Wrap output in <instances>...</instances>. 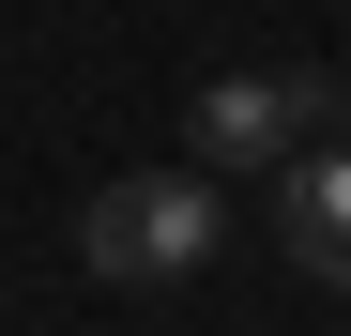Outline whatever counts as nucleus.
<instances>
[{
	"label": "nucleus",
	"mask_w": 351,
	"mask_h": 336,
	"mask_svg": "<svg viewBox=\"0 0 351 336\" xmlns=\"http://www.w3.org/2000/svg\"><path fill=\"white\" fill-rule=\"evenodd\" d=\"M229 245V199H214V168H123L92 214H77V260L107 275V291H184V275Z\"/></svg>",
	"instance_id": "obj_1"
},
{
	"label": "nucleus",
	"mask_w": 351,
	"mask_h": 336,
	"mask_svg": "<svg viewBox=\"0 0 351 336\" xmlns=\"http://www.w3.org/2000/svg\"><path fill=\"white\" fill-rule=\"evenodd\" d=\"M321 138H351V92L336 77H214L184 107V153L199 168H290V153H321Z\"/></svg>",
	"instance_id": "obj_2"
},
{
	"label": "nucleus",
	"mask_w": 351,
	"mask_h": 336,
	"mask_svg": "<svg viewBox=\"0 0 351 336\" xmlns=\"http://www.w3.org/2000/svg\"><path fill=\"white\" fill-rule=\"evenodd\" d=\"M275 245H290V275L351 291V138H321V153L275 168Z\"/></svg>",
	"instance_id": "obj_3"
}]
</instances>
